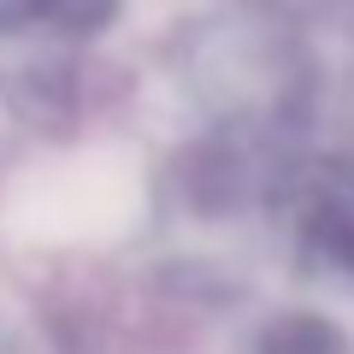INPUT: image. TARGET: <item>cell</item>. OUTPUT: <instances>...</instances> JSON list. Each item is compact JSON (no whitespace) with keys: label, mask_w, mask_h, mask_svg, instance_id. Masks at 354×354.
I'll return each instance as SVG.
<instances>
[{"label":"cell","mask_w":354,"mask_h":354,"mask_svg":"<svg viewBox=\"0 0 354 354\" xmlns=\"http://www.w3.org/2000/svg\"><path fill=\"white\" fill-rule=\"evenodd\" d=\"M124 0H0V30H48V36H101Z\"/></svg>","instance_id":"obj_3"},{"label":"cell","mask_w":354,"mask_h":354,"mask_svg":"<svg viewBox=\"0 0 354 354\" xmlns=\"http://www.w3.org/2000/svg\"><path fill=\"white\" fill-rule=\"evenodd\" d=\"M254 354H348V337L325 313H278L272 325H260Z\"/></svg>","instance_id":"obj_4"},{"label":"cell","mask_w":354,"mask_h":354,"mask_svg":"<svg viewBox=\"0 0 354 354\" xmlns=\"http://www.w3.org/2000/svg\"><path fill=\"white\" fill-rule=\"evenodd\" d=\"M183 77L195 101L242 136H278L307 95V53L290 18L266 0H225L183 36Z\"/></svg>","instance_id":"obj_1"},{"label":"cell","mask_w":354,"mask_h":354,"mask_svg":"<svg viewBox=\"0 0 354 354\" xmlns=\"http://www.w3.org/2000/svg\"><path fill=\"white\" fill-rule=\"evenodd\" d=\"M272 213L307 278L354 290V160L283 165L272 189Z\"/></svg>","instance_id":"obj_2"}]
</instances>
